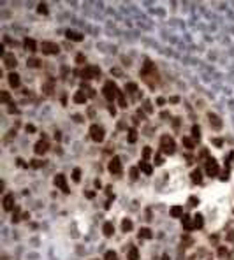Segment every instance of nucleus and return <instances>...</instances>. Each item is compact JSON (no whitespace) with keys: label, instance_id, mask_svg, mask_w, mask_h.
<instances>
[{"label":"nucleus","instance_id":"1","mask_svg":"<svg viewBox=\"0 0 234 260\" xmlns=\"http://www.w3.org/2000/svg\"><path fill=\"white\" fill-rule=\"evenodd\" d=\"M160 148H162V153H165V155H173L174 149H176V144H174L173 137L162 135V139H160Z\"/></svg>","mask_w":234,"mask_h":260},{"label":"nucleus","instance_id":"2","mask_svg":"<svg viewBox=\"0 0 234 260\" xmlns=\"http://www.w3.org/2000/svg\"><path fill=\"white\" fill-rule=\"evenodd\" d=\"M102 92H104V97L106 99H108L109 102H113L116 97H118V88H116V84L113 83V81H108V83H106L104 84V88H102Z\"/></svg>","mask_w":234,"mask_h":260},{"label":"nucleus","instance_id":"3","mask_svg":"<svg viewBox=\"0 0 234 260\" xmlns=\"http://www.w3.org/2000/svg\"><path fill=\"white\" fill-rule=\"evenodd\" d=\"M90 137L95 142H102L104 141V128L99 127V125H92L90 127Z\"/></svg>","mask_w":234,"mask_h":260},{"label":"nucleus","instance_id":"4","mask_svg":"<svg viewBox=\"0 0 234 260\" xmlns=\"http://www.w3.org/2000/svg\"><path fill=\"white\" fill-rule=\"evenodd\" d=\"M206 174H208L209 178L218 176V164H217L215 158H209V160L206 162Z\"/></svg>","mask_w":234,"mask_h":260},{"label":"nucleus","instance_id":"5","mask_svg":"<svg viewBox=\"0 0 234 260\" xmlns=\"http://www.w3.org/2000/svg\"><path fill=\"white\" fill-rule=\"evenodd\" d=\"M40 48H42V53H44V55H56V53L60 51L58 44H55V42H48V40L42 42Z\"/></svg>","mask_w":234,"mask_h":260},{"label":"nucleus","instance_id":"6","mask_svg":"<svg viewBox=\"0 0 234 260\" xmlns=\"http://www.w3.org/2000/svg\"><path fill=\"white\" fill-rule=\"evenodd\" d=\"M108 169H109L111 174H120V172H121V160L118 157H113L111 162H109V165H108Z\"/></svg>","mask_w":234,"mask_h":260},{"label":"nucleus","instance_id":"7","mask_svg":"<svg viewBox=\"0 0 234 260\" xmlns=\"http://www.w3.org/2000/svg\"><path fill=\"white\" fill-rule=\"evenodd\" d=\"M55 185H56L63 193H69V192H71L69 186H67V181H65V176H63V174H56V176H55Z\"/></svg>","mask_w":234,"mask_h":260},{"label":"nucleus","instance_id":"8","mask_svg":"<svg viewBox=\"0 0 234 260\" xmlns=\"http://www.w3.org/2000/svg\"><path fill=\"white\" fill-rule=\"evenodd\" d=\"M4 63H5L7 69H14L16 67V56L12 53H5L4 55Z\"/></svg>","mask_w":234,"mask_h":260},{"label":"nucleus","instance_id":"9","mask_svg":"<svg viewBox=\"0 0 234 260\" xmlns=\"http://www.w3.org/2000/svg\"><path fill=\"white\" fill-rule=\"evenodd\" d=\"M4 209H5V211L16 209V207H14V195H12V193H9V195H5V197H4Z\"/></svg>","mask_w":234,"mask_h":260},{"label":"nucleus","instance_id":"10","mask_svg":"<svg viewBox=\"0 0 234 260\" xmlns=\"http://www.w3.org/2000/svg\"><path fill=\"white\" fill-rule=\"evenodd\" d=\"M181 223H183V229H185V230H194V220H192V216L183 214V216H181Z\"/></svg>","mask_w":234,"mask_h":260},{"label":"nucleus","instance_id":"11","mask_svg":"<svg viewBox=\"0 0 234 260\" xmlns=\"http://www.w3.org/2000/svg\"><path fill=\"white\" fill-rule=\"evenodd\" d=\"M34 151H35V155H44L46 151H48V142H46V141H39V142L35 144Z\"/></svg>","mask_w":234,"mask_h":260},{"label":"nucleus","instance_id":"12","mask_svg":"<svg viewBox=\"0 0 234 260\" xmlns=\"http://www.w3.org/2000/svg\"><path fill=\"white\" fill-rule=\"evenodd\" d=\"M102 232H104L106 237H111V235L115 234V225H113V222H106L104 227H102Z\"/></svg>","mask_w":234,"mask_h":260},{"label":"nucleus","instance_id":"13","mask_svg":"<svg viewBox=\"0 0 234 260\" xmlns=\"http://www.w3.org/2000/svg\"><path fill=\"white\" fill-rule=\"evenodd\" d=\"M208 118H209V123L213 125V128H217V130H218V128H222V121H220V118H218L215 113H209V114H208Z\"/></svg>","mask_w":234,"mask_h":260},{"label":"nucleus","instance_id":"14","mask_svg":"<svg viewBox=\"0 0 234 260\" xmlns=\"http://www.w3.org/2000/svg\"><path fill=\"white\" fill-rule=\"evenodd\" d=\"M139 170H143L146 176H152V172H153V167L148 164L146 160H143V162H139Z\"/></svg>","mask_w":234,"mask_h":260},{"label":"nucleus","instance_id":"15","mask_svg":"<svg viewBox=\"0 0 234 260\" xmlns=\"http://www.w3.org/2000/svg\"><path fill=\"white\" fill-rule=\"evenodd\" d=\"M23 46H25V49H27V51H30V53L37 51V44H35V40H34V39H25V40H23Z\"/></svg>","mask_w":234,"mask_h":260},{"label":"nucleus","instance_id":"16","mask_svg":"<svg viewBox=\"0 0 234 260\" xmlns=\"http://www.w3.org/2000/svg\"><path fill=\"white\" fill-rule=\"evenodd\" d=\"M65 37H67V39H71V40H76V42L83 40V34L74 32V30H67V32H65Z\"/></svg>","mask_w":234,"mask_h":260},{"label":"nucleus","instance_id":"17","mask_svg":"<svg viewBox=\"0 0 234 260\" xmlns=\"http://www.w3.org/2000/svg\"><path fill=\"white\" fill-rule=\"evenodd\" d=\"M7 81H9V84L12 86V88H18V86H19V76L16 72H11L7 76Z\"/></svg>","mask_w":234,"mask_h":260},{"label":"nucleus","instance_id":"18","mask_svg":"<svg viewBox=\"0 0 234 260\" xmlns=\"http://www.w3.org/2000/svg\"><path fill=\"white\" fill-rule=\"evenodd\" d=\"M74 102L76 104H84V102H86V95H84L83 90H79V92L74 93Z\"/></svg>","mask_w":234,"mask_h":260},{"label":"nucleus","instance_id":"19","mask_svg":"<svg viewBox=\"0 0 234 260\" xmlns=\"http://www.w3.org/2000/svg\"><path fill=\"white\" fill-rule=\"evenodd\" d=\"M171 216L173 218H181L183 216V207L181 206H173L171 207Z\"/></svg>","mask_w":234,"mask_h":260},{"label":"nucleus","instance_id":"20","mask_svg":"<svg viewBox=\"0 0 234 260\" xmlns=\"http://www.w3.org/2000/svg\"><path fill=\"white\" fill-rule=\"evenodd\" d=\"M127 260H139V250L136 246H132L129 250V255H127Z\"/></svg>","mask_w":234,"mask_h":260},{"label":"nucleus","instance_id":"21","mask_svg":"<svg viewBox=\"0 0 234 260\" xmlns=\"http://www.w3.org/2000/svg\"><path fill=\"white\" fill-rule=\"evenodd\" d=\"M192 220H194V229H202V225H204V222H202V214H196V216H192Z\"/></svg>","mask_w":234,"mask_h":260},{"label":"nucleus","instance_id":"22","mask_svg":"<svg viewBox=\"0 0 234 260\" xmlns=\"http://www.w3.org/2000/svg\"><path fill=\"white\" fill-rule=\"evenodd\" d=\"M190 178H192V181H194V183H197V185H199V183L202 181V174H201V170H199V169L192 170V174H190Z\"/></svg>","mask_w":234,"mask_h":260},{"label":"nucleus","instance_id":"23","mask_svg":"<svg viewBox=\"0 0 234 260\" xmlns=\"http://www.w3.org/2000/svg\"><path fill=\"white\" fill-rule=\"evenodd\" d=\"M139 237H143V239H152L153 234H152L150 229H141V230H139Z\"/></svg>","mask_w":234,"mask_h":260},{"label":"nucleus","instance_id":"24","mask_svg":"<svg viewBox=\"0 0 234 260\" xmlns=\"http://www.w3.org/2000/svg\"><path fill=\"white\" fill-rule=\"evenodd\" d=\"M132 227H134V225H132V222H130L129 218H125V220L121 222V230H123V232H129V230H132Z\"/></svg>","mask_w":234,"mask_h":260},{"label":"nucleus","instance_id":"25","mask_svg":"<svg viewBox=\"0 0 234 260\" xmlns=\"http://www.w3.org/2000/svg\"><path fill=\"white\" fill-rule=\"evenodd\" d=\"M181 142L185 144V148H187V149H194V146H196V144H194V139H190V137H183V139H181Z\"/></svg>","mask_w":234,"mask_h":260},{"label":"nucleus","instance_id":"26","mask_svg":"<svg viewBox=\"0 0 234 260\" xmlns=\"http://www.w3.org/2000/svg\"><path fill=\"white\" fill-rule=\"evenodd\" d=\"M143 109H144V113H146V114H152V113H153V105H152V102H150V100H144Z\"/></svg>","mask_w":234,"mask_h":260},{"label":"nucleus","instance_id":"27","mask_svg":"<svg viewBox=\"0 0 234 260\" xmlns=\"http://www.w3.org/2000/svg\"><path fill=\"white\" fill-rule=\"evenodd\" d=\"M129 142H136L137 141V132H136V128H129Z\"/></svg>","mask_w":234,"mask_h":260},{"label":"nucleus","instance_id":"28","mask_svg":"<svg viewBox=\"0 0 234 260\" xmlns=\"http://www.w3.org/2000/svg\"><path fill=\"white\" fill-rule=\"evenodd\" d=\"M88 67H90V72H92V77H100V69L99 67H95V65H88Z\"/></svg>","mask_w":234,"mask_h":260},{"label":"nucleus","instance_id":"29","mask_svg":"<svg viewBox=\"0 0 234 260\" xmlns=\"http://www.w3.org/2000/svg\"><path fill=\"white\" fill-rule=\"evenodd\" d=\"M53 83H55V81H53V79H49L46 84H42V90H44L46 93H51V92H53Z\"/></svg>","mask_w":234,"mask_h":260},{"label":"nucleus","instance_id":"30","mask_svg":"<svg viewBox=\"0 0 234 260\" xmlns=\"http://www.w3.org/2000/svg\"><path fill=\"white\" fill-rule=\"evenodd\" d=\"M125 90H127V93H136L137 92V84L136 83H129L125 86Z\"/></svg>","mask_w":234,"mask_h":260},{"label":"nucleus","instance_id":"31","mask_svg":"<svg viewBox=\"0 0 234 260\" xmlns=\"http://www.w3.org/2000/svg\"><path fill=\"white\" fill-rule=\"evenodd\" d=\"M192 137H194V139H197V141L201 139V128H199L197 125H194V127H192Z\"/></svg>","mask_w":234,"mask_h":260},{"label":"nucleus","instance_id":"32","mask_svg":"<svg viewBox=\"0 0 234 260\" xmlns=\"http://www.w3.org/2000/svg\"><path fill=\"white\" fill-rule=\"evenodd\" d=\"M72 181H76V183L81 181V170H79V169H74V170H72Z\"/></svg>","mask_w":234,"mask_h":260},{"label":"nucleus","instance_id":"33","mask_svg":"<svg viewBox=\"0 0 234 260\" xmlns=\"http://www.w3.org/2000/svg\"><path fill=\"white\" fill-rule=\"evenodd\" d=\"M81 77H83V79H93V77H92V72H90V67H84V70L81 72Z\"/></svg>","mask_w":234,"mask_h":260},{"label":"nucleus","instance_id":"34","mask_svg":"<svg viewBox=\"0 0 234 260\" xmlns=\"http://www.w3.org/2000/svg\"><path fill=\"white\" fill-rule=\"evenodd\" d=\"M137 178H139V167L130 169V179H132V181H136Z\"/></svg>","mask_w":234,"mask_h":260},{"label":"nucleus","instance_id":"35","mask_svg":"<svg viewBox=\"0 0 234 260\" xmlns=\"http://www.w3.org/2000/svg\"><path fill=\"white\" fill-rule=\"evenodd\" d=\"M37 12H39V14H48V5H46V4H39Z\"/></svg>","mask_w":234,"mask_h":260},{"label":"nucleus","instance_id":"36","mask_svg":"<svg viewBox=\"0 0 234 260\" xmlns=\"http://www.w3.org/2000/svg\"><path fill=\"white\" fill-rule=\"evenodd\" d=\"M104 260H116V253L111 250V251H108V253H106L104 255Z\"/></svg>","mask_w":234,"mask_h":260},{"label":"nucleus","instance_id":"37","mask_svg":"<svg viewBox=\"0 0 234 260\" xmlns=\"http://www.w3.org/2000/svg\"><path fill=\"white\" fill-rule=\"evenodd\" d=\"M118 104H120V107H127V102H125L123 93H118Z\"/></svg>","mask_w":234,"mask_h":260},{"label":"nucleus","instance_id":"38","mask_svg":"<svg viewBox=\"0 0 234 260\" xmlns=\"http://www.w3.org/2000/svg\"><path fill=\"white\" fill-rule=\"evenodd\" d=\"M150 155H152V149L146 146V148L143 149V158H144V160H146V158H150Z\"/></svg>","mask_w":234,"mask_h":260},{"label":"nucleus","instance_id":"39","mask_svg":"<svg viewBox=\"0 0 234 260\" xmlns=\"http://www.w3.org/2000/svg\"><path fill=\"white\" fill-rule=\"evenodd\" d=\"M19 220H21V218H19V209L16 207V209H14V213H12V222L16 223V222H19Z\"/></svg>","mask_w":234,"mask_h":260},{"label":"nucleus","instance_id":"40","mask_svg":"<svg viewBox=\"0 0 234 260\" xmlns=\"http://www.w3.org/2000/svg\"><path fill=\"white\" fill-rule=\"evenodd\" d=\"M84 62H86L84 55H78V56H76V63H79V65H84Z\"/></svg>","mask_w":234,"mask_h":260},{"label":"nucleus","instance_id":"41","mask_svg":"<svg viewBox=\"0 0 234 260\" xmlns=\"http://www.w3.org/2000/svg\"><path fill=\"white\" fill-rule=\"evenodd\" d=\"M188 202H190V206H192V207H196V206L199 204V199H197V197H194V195H192V197L188 199Z\"/></svg>","mask_w":234,"mask_h":260},{"label":"nucleus","instance_id":"42","mask_svg":"<svg viewBox=\"0 0 234 260\" xmlns=\"http://www.w3.org/2000/svg\"><path fill=\"white\" fill-rule=\"evenodd\" d=\"M39 63H40V62H39L37 58H30V60H28V65H30V67H39Z\"/></svg>","mask_w":234,"mask_h":260},{"label":"nucleus","instance_id":"43","mask_svg":"<svg viewBox=\"0 0 234 260\" xmlns=\"http://www.w3.org/2000/svg\"><path fill=\"white\" fill-rule=\"evenodd\" d=\"M9 100H11V95H9L7 92H2V102H4V104H7Z\"/></svg>","mask_w":234,"mask_h":260},{"label":"nucleus","instance_id":"44","mask_svg":"<svg viewBox=\"0 0 234 260\" xmlns=\"http://www.w3.org/2000/svg\"><path fill=\"white\" fill-rule=\"evenodd\" d=\"M220 179H222V181H227V179H229V169H225V170L222 172V176H220Z\"/></svg>","mask_w":234,"mask_h":260},{"label":"nucleus","instance_id":"45","mask_svg":"<svg viewBox=\"0 0 234 260\" xmlns=\"http://www.w3.org/2000/svg\"><path fill=\"white\" fill-rule=\"evenodd\" d=\"M30 165L37 169V167H40V165H44V162H40V160H32V164H30Z\"/></svg>","mask_w":234,"mask_h":260},{"label":"nucleus","instance_id":"46","mask_svg":"<svg viewBox=\"0 0 234 260\" xmlns=\"http://www.w3.org/2000/svg\"><path fill=\"white\" fill-rule=\"evenodd\" d=\"M162 164H164V158H162L160 155H157V157H155V165H162Z\"/></svg>","mask_w":234,"mask_h":260},{"label":"nucleus","instance_id":"47","mask_svg":"<svg viewBox=\"0 0 234 260\" xmlns=\"http://www.w3.org/2000/svg\"><path fill=\"white\" fill-rule=\"evenodd\" d=\"M218 255H220V257H225V255H227V250H225V248L222 246V248L218 250Z\"/></svg>","mask_w":234,"mask_h":260},{"label":"nucleus","instance_id":"48","mask_svg":"<svg viewBox=\"0 0 234 260\" xmlns=\"http://www.w3.org/2000/svg\"><path fill=\"white\" fill-rule=\"evenodd\" d=\"M16 162H18V165H19V167H27V164H25V160H21V158H18Z\"/></svg>","mask_w":234,"mask_h":260},{"label":"nucleus","instance_id":"49","mask_svg":"<svg viewBox=\"0 0 234 260\" xmlns=\"http://www.w3.org/2000/svg\"><path fill=\"white\" fill-rule=\"evenodd\" d=\"M27 132H35V127L34 125H27Z\"/></svg>","mask_w":234,"mask_h":260},{"label":"nucleus","instance_id":"50","mask_svg":"<svg viewBox=\"0 0 234 260\" xmlns=\"http://www.w3.org/2000/svg\"><path fill=\"white\" fill-rule=\"evenodd\" d=\"M213 144L215 146H222V139H213Z\"/></svg>","mask_w":234,"mask_h":260},{"label":"nucleus","instance_id":"51","mask_svg":"<svg viewBox=\"0 0 234 260\" xmlns=\"http://www.w3.org/2000/svg\"><path fill=\"white\" fill-rule=\"evenodd\" d=\"M86 197H88V199H93V197H95V193H93V192H88V193H86Z\"/></svg>","mask_w":234,"mask_h":260}]
</instances>
